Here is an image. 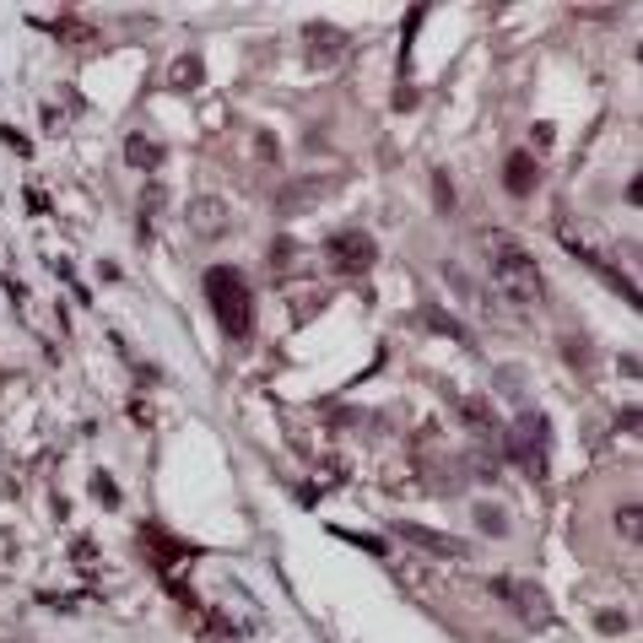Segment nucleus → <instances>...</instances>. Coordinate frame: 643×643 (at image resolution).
I'll list each match as a JSON object with an SVG mask.
<instances>
[{"instance_id":"8","label":"nucleus","mask_w":643,"mask_h":643,"mask_svg":"<svg viewBox=\"0 0 643 643\" xmlns=\"http://www.w3.org/2000/svg\"><path fill=\"white\" fill-rule=\"evenodd\" d=\"M622 535H627V541H638V503L622 508Z\"/></svg>"},{"instance_id":"3","label":"nucleus","mask_w":643,"mask_h":643,"mask_svg":"<svg viewBox=\"0 0 643 643\" xmlns=\"http://www.w3.org/2000/svg\"><path fill=\"white\" fill-rule=\"evenodd\" d=\"M330 265H336V271H368V265H373V244L363 233H336V238H330Z\"/></svg>"},{"instance_id":"7","label":"nucleus","mask_w":643,"mask_h":643,"mask_svg":"<svg viewBox=\"0 0 643 643\" xmlns=\"http://www.w3.org/2000/svg\"><path fill=\"white\" fill-rule=\"evenodd\" d=\"M400 535H411V541L433 546L438 557H460V541H449V535H433V530H417V525H400Z\"/></svg>"},{"instance_id":"4","label":"nucleus","mask_w":643,"mask_h":643,"mask_svg":"<svg viewBox=\"0 0 643 643\" xmlns=\"http://www.w3.org/2000/svg\"><path fill=\"white\" fill-rule=\"evenodd\" d=\"M498 589H503V606H508V611H519V616H530V622H546V600H541V595H535V589H530V584H514V579H503Z\"/></svg>"},{"instance_id":"2","label":"nucleus","mask_w":643,"mask_h":643,"mask_svg":"<svg viewBox=\"0 0 643 643\" xmlns=\"http://www.w3.org/2000/svg\"><path fill=\"white\" fill-rule=\"evenodd\" d=\"M206 298H211V314H217L222 336L244 341L254 330V292L249 281L233 271V265H217V271H206Z\"/></svg>"},{"instance_id":"5","label":"nucleus","mask_w":643,"mask_h":643,"mask_svg":"<svg viewBox=\"0 0 643 643\" xmlns=\"http://www.w3.org/2000/svg\"><path fill=\"white\" fill-rule=\"evenodd\" d=\"M227 222H233V211L222 200H195L190 206V227H200V233H222Z\"/></svg>"},{"instance_id":"1","label":"nucleus","mask_w":643,"mask_h":643,"mask_svg":"<svg viewBox=\"0 0 643 643\" xmlns=\"http://www.w3.org/2000/svg\"><path fill=\"white\" fill-rule=\"evenodd\" d=\"M481 249H487L492 287H498L508 303H514V308H541V298H546V276H541L535 254L519 244V238H508V233H498V227H487V233H481Z\"/></svg>"},{"instance_id":"6","label":"nucleus","mask_w":643,"mask_h":643,"mask_svg":"<svg viewBox=\"0 0 643 643\" xmlns=\"http://www.w3.org/2000/svg\"><path fill=\"white\" fill-rule=\"evenodd\" d=\"M530 184H535V163H530L525 152H514V157H508V190H514V195H525Z\"/></svg>"}]
</instances>
